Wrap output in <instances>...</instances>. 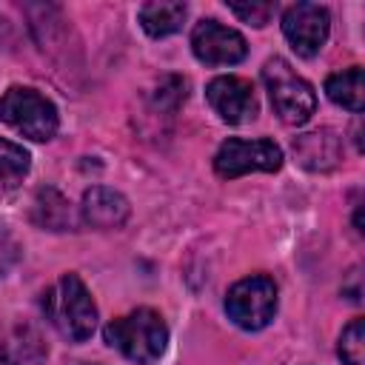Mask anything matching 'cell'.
Returning <instances> with one entry per match:
<instances>
[{
    "instance_id": "6da1fadb",
    "label": "cell",
    "mask_w": 365,
    "mask_h": 365,
    "mask_svg": "<svg viewBox=\"0 0 365 365\" xmlns=\"http://www.w3.org/2000/svg\"><path fill=\"white\" fill-rule=\"evenodd\" d=\"M46 319L68 339L83 342L97 328V308L77 274H63L46 294H43Z\"/></svg>"
},
{
    "instance_id": "7a4b0ae2",
    "label": "cell",
    "mask_w": 365,
    "mask_h": 365,
    "mask_svg": "<svg viewBox=\"0 0 365 365\" xmlns=\"http://www.w3.org/2000/svg\"><path fill=\"white\" fill-rule=\"evenodd\" d=\"M106 342L137 365H154L168 342V328L154 308H137L120 319H111L103 331Z\"/></svg>"
},
{
    "instance_id": "3957f363",
    "label": "cell",
    "mask_w": 365,
    "mask_h": 365,
    "mask_svg": "<svg viewBox=\"0 0 365 365\" xmlns=\"http://www.w3.org/2000/svg\"><path fill=\"white\" fill-rule=\"evenodd\" d=\"M262 83L271 100L274 114L285 123V125H302L311 120L314 108H317V94L311 88L308 80H302L288 60L282 57H271L262 66Z\"/></svg>"
},
{
    "instance_id": "277c9868",
    "label": "cell",
    "mask_w": 365,
    "mask_h": 365,
    "mask_svg": "<svg viewBox=\"0 0 365 365\" xmlns=\"http://www.w3.org/2000/svg\"><path fill=\"white\" fill-rule=\"evenodd\" d=\"M0 120L29 140H51L57 134V108L40 91L26 86H11L0 97Z\"/></svg>"
},
{
    "instance_id": "5b68a950",
    "label": "cell",
    "mask_w": 365,
    "mask_h": 365,
    "mask_svg": "<svg viewBox=\"0 0 365 365\" xmlns=\"http://www.w3.org/2000/svg\"><path fill=\"white\" fill-rule=\"evenodd\" d=\"M277 311V285L265 274L245 277L234 282L225 294V314L242 331H259L274 319Z\"/></svg>"
},
{
    "instance_id": "8992f818",
    "label": "cell",
    "mask_w": 365,
    "mask_h": 365,
    "mask_svg": "<svg viewBox=\"0 0 365 365\" xmlns=\"http://www.w3.org/2000/svg\"><path fill=\"white\" fill-rule=\"evenodd\" d=\"M282 165V151L274 140H240L231 137L220 145L214 157V171L225 180L251 174V171H277Z\"/></svg>"
},
{
    "instance_id": "52a82bcc",
    "label": "cell",
    "mask_w": 365,
    "mask_h": 365,
    "mask_svg": "<svg viewBox=\"0 0 365 365\" xmlns=\"http://www.w3.org/2000/svg\"><path fill=\"white\" fill-rule=\"evenodd\" d=\"M191 51L205 66H234L245 60L248 43L240 31L208 17V20H200L191 31Z\"/></svg>"
},
{
    "instance_id": "ba28073f",
    "label": "cell",
    "mask_w": 365,
    "mask_h": 365,
    "mask_svg": "<svg viewBox=\"0 0 365 365\" xmlns=\"http://www.w3.org/2000/svg\"><path fill=\"white\" fill-rule=\"evenodd\" d=\"M328 11L317 3H297L282 14V34L299 57H314L328 40Z\"/></svg>"
},
{
    "instance_id": "9c48e42d",
    "label": "cell",
    "mask_w": 365,
    "mask_h": 365,
    "mask_svg": "<svg viewBox=\"0 0 365 365\" xmlns=\"http://www.w3.org/2000/svg\"><path fill=\"white\" fill-rule=\"evenodd\" d=\"M205 97L211 103V108L220 114L222 123H231V125H240V123H248L254 114H257V97H254V88L248 80L242 77H234V74H225V77H214L205 88Z\"/></svg>"
},
{
    "instance_id": "30bf717a",
    "label": "cell",
    "mask_w": 365,
    "mask_h": 365,
    "mask_svg": "<svg viewBox=\"0 0 365 365\" xmlns=\"http://www.w3.org/2000/svg\"><path fill=\"white\" fill-rule=\"evenodd\" d=\"M80 211H83L86 225L100 228V231H111V228H120L128 220V200L114 188L94 185L83 194Z\"/></svg>"
},
{
    "instance_id": "8fae6325",
    "label": "cell",
    "mask_w": 365,
    "mask_h": 365,
    "mask_svg": "<svg viewBox=\"0 0 365 365\" xmlns=\"http://www.w3.org/2000/svg\"><path fill=\"white\" fill-rule=\"evenodd\" d=\"M294 154H297L299 165L308 171H331L339 163L342 145L331 128H317V131H308L294 140Z\"/></svg>"
},
{
    "instance_id": "7c38bea8",
    "label": "cell",
    "mask_w": 365,
    "mask_h": 365,
    "mask_svg": "<svg viewBox=\"0 0 365 365\" xmlns=\"http://www.w3.org/2000/svg\"><path fill=\"white\" fill-rule=\"evenodd\" d=\"M46 348L34 328L3 325L0 328V365H43Z\"/></svg>"
},
{
    "instance_id": "4fadbf2b",
    "label": "cell",
    "mask_w": 365,
    "mask_h": 365,
    "mask_svg": "<svg viewBox=\"0 0 365 365\" xmlns=\"http://www.w3.org/2000/svg\"><path fill=\"white\" fill-rule=\"evenodd\" d=\"M325 94L331 103L359 114L365 108V86H362V68L351 66L345 71H336L325 80Z\"/></svg>"
},
{
    "instance_id": "5bb4252c",
    "label": "cell",
    "mask_w": 365,
    "mask_h": 365,
    "mask_svg": "<svg viewBox=\"0 0 365 365\" xmlns=\"http://www.w3.org/2000/svg\"><path fill=\"white\" fill-rule=\"evenodd\" d=\"M185 14H188L185 3H145L137 11L140 26L151 37H168V34H174L182 26Z\"/></svg>"
},
{
    "instance_id": "9a60e30c",
    "label": "cell",
    "mask_w": 365,
    "mask_h": 365,
    "mask_svg": "<svg viewBox=\"0 0 365 365\" xmlns=\"http://www.w3.org/2000/svg\"><path fill=\"white\" fill-rule=\"evenodd\" d=\"M31 217L37 225L43 228H51V231H66L71 225V211H68V202L54 191V188H40L37 197H34V208H31Z\"/></svg>"
},
{
    "instance_id": "2e32d148",
    "label": "cell",
    "mask_w": 365,
    "mask_h": 365,
    "mask_svg": "<svg viewBox=\"0 0 365 365\" xmlns=\"http://www.w3.org/2000/svg\"><path fill=\"white\" fill-rule=\"evenodd\" d=\"M29 165H31L29 151L23 145H14V143L0 137V180L3 182H17L29 174Z\"/></svg>"
},
{
    "instance_id": "e0dca14e",
    "label": "cell",
    "mask_w": 365,
    "mask_h": 365,
    "mask_svg": "<svg viewBox=\"0 0 365 365\" xmlns=\"http://www.w3.org/2000/svg\"><path fill=\"white\" fill-rule=\"evenodd\" d=\"M362 348H365V322L362 319H351L339 336V345H336V354L342 359V365H362L365 356H362Z\"/></svg>"
},
{
    "instance_id": "ac0fdd59",
    "label": "cell",
    "mask_w": 365,
    "mask_h": 365,
    "mask_svg": "<svg viewBox=\"0 0 365 365\" xmlns=\"http://www.w3.org/2000/svg\"><path fill=\"white\" fill-rule=\"evenodd\" d=\"M228 9L248 26H265L271 20V14L277 11L274 3H262V0H251V3H228Z\"/></svg>"
},
{
    "instance_id": "d6986e66",
    "label": "cell",
    "mask_w": 365,
    "mask_h": 365,
    "mask_svg": "<svg viewBox=\"0 0 365 365\" xmlns=\"http://www.w3.org/2000/svg\"><path fill=\"white\" fill-rule=\"evenodd\" d=\"M17 259H20V245H17V240H14L6 228H0V277H6V274L14 268Z\"/></svg>"
}]
</instances>
